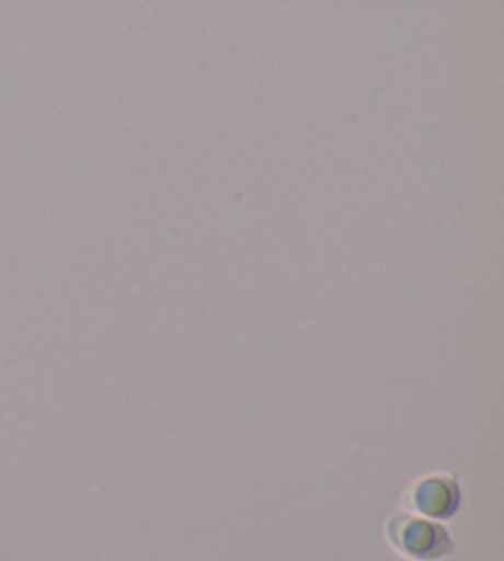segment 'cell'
<instances>
[{"instance_id": "1", "label": "cell", "mask_w": 504, "mask_h": 561, "mask_svg": "<svg viewBox=\"0 0 504 561\" xmlns=\"http://www.w3.org/2000/svg\"><path fill=\"white\" fill-rule=\"evenodd\" d=\"M385 537L391 552L406 561H443L456 552V539L446 523L413 515L403 507L387 517Z\"/></svg>"}, {"instance_id": "2", "label": "cell", "mask_w": 504, "mask_h": 561, "mask_svg": "<svg viewBox=\"0 0 504 561\" xmlns=\"http://www.w3.org/2000/svg\"><path fill=\"white\" fill-rule=\"evenodd\" d=\"M462 503H466V493H462L458 476L450 470H431V473L413 478L401 493L403 510L436 519V523H448L456 517Z\"/></svg>"}]
</instances>
